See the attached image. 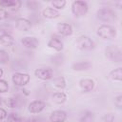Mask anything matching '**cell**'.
<instances>
[{
	"label": "cell",
	"mask_w": 122,
	"mask_h": 122,
	"mask_svg": "<svg viewBox=\"0 0 122 122\" xmlns=\"http://www.w3.org/2000/svg\"><path fill=\"white\" fill-rule=\"evenodd\" d=\"M96 17L105 23H112L114 21H116L117 19V15L115 13V11L110 8H100L99 10H97L96 11Z\"/></svg>",
	"instance_id": "cell-1"
},
{
	"label": "cell",
	"mask_w": 122,
	"mask_h": 122,
	"mask_svg": "<svg viewBox=\"0 0 122 122\" xmlns=\"http://www.w3.org/2000/svg\"><path fill=\"white\" fill-rule=\"evenodd\" d=\"M97 34L106 40L113 39L116 36V29L109 24H102L97 28Z\"/></svg>",
	"instance_id": "cell-2"
},
{
	"label": "cell",
	"mask_w": 122,
	"mask_h": 122,
	"mask_svg": "<svg viewBox=\"0 0 122 122\" xmlns=\"http://www.w3.org/2000/svg\"><path fill=\"white\" fill-rule=\"evenodd\" d=\"M88 10H89V6L86 1L76 0L71 4V12L76 17L84 16L88 12Z\"/></svg>",
	"instance_id": "cell-3"
},
{
	"label": "cell",
	"mask_w": 122,
	"mask_h": 122,
	"mask_svg": "<svg viewBox=\"0 0 122 122\" xmlns=\"http://www.w3.org/2000/svg\"><path fill=\"white\" fill-rule=\"evenodd\" d=\"M105 55L108 59L113 62H120L122 60V53L120 49L115 45H109L105 49Z\"/></svg>",
	"instance_id": "cell-4"
},
{
	"label": "cell",
	"mask_w": 122,
	"mask_h": 122,
	"mask_svg": "<svg viewBox=\"0 0 122 122\" xmlns=\"http://www.w3.org/2000/svg\"><path fill=\"white\" fill-rule=\"evenodd\" d=\"M75 45L76 47L83 51H92L94 48V43L93 41L86 35H81L79 36L76 41H75Z\"/></svg>",
	"instance_id": "cell-5"
},
{
	"label": "cell",
	"mask_w": 122,
	"mask_h": 122,
	"mask_svg": "<svg viewBox=\"0 0 122 122\" xmlns=\"http://www.w3.org/2000/svg\"><path fill=\"white\" fill-rule=\"evenodd\" d=\"M12 82L16 86L23 87L27 85L30 81V75L28 73H23V72H15L12 74Z\"/></svg>",
	"instance_id": "cell-6"
},
{
	"label": "cell",
	"mask_w": 122,
	"mask_h": 122,
	"mask_svg": "<svg viewBox=\"0 0 122 122\" xmlns=\"http://www.w3.org/2000/svg\"><path fill=\"white\" fill-rule=\"evenodd\" d=\"M34 74L37 78L41 80H50L53 76V71L50 68H42V69H36L34 71Z\"/></svg>",
	"instance_id": "cell-7"
},
{
	"label": "cell",
	"mask_w": 122,
	"mask_h": 122,
	"mask_svg": "<svg viewBox=\"0 0 122 122\" xmlns=\"http://www.w3.org/2000/svg\"><path fill=\"white\" fill-rule=\"evenodd\" d=\"M46 107V103L42 100H34L31 101L29 106H28V110L30 113H39L41 112Z\"/></svg>",
	"instance_id": "cell-8"
},
{
	"label": "cell",
	"mask_w": 122,
	"mask_h": 122,
	"mask_svg": "<svg viewBox=\"0 0 122 122\" xmlns=\"http://www.w3.org/2000/svg\"><path fill=\"white\" fill-rule=\"evenodd\" d=\"M21 43L27 49H36L39 46V41L34 36H25L21 39Z\"/></svg>",
	"instance_id": "cell-9"
},
{
	"label": "cell",
	"mask_w": 122,
	"mask_h": 122,
	"mask_svg": "<svg viewBox=\"0 0 122 122\" xmlns=\"http://www.w3.org/2000/svg\"><path fill=\"white\" fill-rule=\"evenodd\" d=\"M67 118V112L63 110L53 111L50 115L51 122H65Z\"/></svg>",
	"instance_id": "cell-10"
},
{
	"label": "cell",
	"mask_w": 122,
	"mask_h": 122,
	"mask_svg": "<svg viewBox=\"0 0 122 122\" xmlns=\"http://www.w3.org/2000/svg\"><path fill=\"white\" fill-rule=\"evenodd\" d=\"M16 29L21 31H29L31 29V22L26 18H18L15 22Z\"/></svg>",
	"instance_id": "cell-11"
},
{
	"label": "cell",
	"mask_w": 122,
	"mask_h": 122,
	"mask_svg": "<svg viewBox=\"0 0 122 122\" xmlns=\"http://www.w3.org/2000/svg\"><path fill=\"white\" fill-rule=\"evenodd\" d=\"M94 81L92 79H90V78H83L79 81V87L80 89L83 91V92H92L93 89H94Z\"/></svg>",
	"instance_id": "cell-12"
},
{
	"label": "cell",
	"mask_w": 122,
	"mask_h": 122,
	"mask_svg": "<svg viewBox=\"0 0 122 122\" xmlns=\"http://www.w3.org/2000/svg\"><path fill=\"white\" fill-rule=\"evenodd\" d=\"M56 30L58 33L63 36H69L72 33V27L68 23H58L56 26Z\"/></svg>",
	"instance_id": "cell-13"
},
{
	"label": "cell",
	"mask_w": 122,
	"mask_h": 122,
	"mask_svg": "<svg viewBox=\"0 0 122 122\" xmlns=\"http://www.w3.org/2000/svg\"><path fill=\"white\" fill-rule=\"evenodd\" d=\"M0 6L10 8L11 10H17L21 6V2L17 0H2L0 1Z\"/></svg>",
	"instance_id": "cell-14"
},
{
	"label": "cell",
	"mask_w": 122,
	"mask_h": 122,
	"mask_svg": "<svg viewBox=\"0 0 122 122\" xmlns=\"http://www.w3.org/2000/svg\"><path fill=\"white\" fill-rule=\"evenodd\" d=\"M94 113L91 111H83L78 116V122H93Z\"/></svg>",
	"instance_id": "cell-15"
},
{
	"label": "cell",
	"mask_w": 122,
	"mask_h": 122,
	"mask_svg": "<svg viewBox=\"0 0 122 122\" xmlns=\"http://www.w3.org/2000/svg\"><path fill=\"white\" fill-rule=\"evenodd\" d=\"M42 14L45 18H48V19H54V18H57L59 16V11L51 7H47L43 10L42 11Z\"/></svg>",
	"instance_id": "cell-16"
},
{
	"label": "cell",
	"mask_w": 122,
	"mask_h": 122,
	"mask_svg": "<svg viewBox=\"0 0 122 122\" xmlns=\"http://www.w3.org/2000/svg\"><path fill=\"white\" fill-rule=\"evenodd\" d=\"M48 47L55 50L56 51H61L63 50V43L60 39L56 37H51L48 42Z\"/></svg>",
	"instance_id": "cell-17"
},
{
	"label": "cell",
	"mask_w": 122,
	"mask_h": 122,
	"mask_svg": "<svg viewBox=\"0 0 122 122\" xmlns=\"http://www.w3.org/2000/svg\"><path fill=\"white\" fill-rule=\"evenodd\" d=\"M72 70L74 71H87L92 68V63L89 61H81V62H76L73 63L71 66Z\"/></svg>",
	"instance_id": "cell-18"
},
{
	"label": "cell",
	"mask_w": 122,
	"mask_h": 122,
	"mask_svg": "<svg viewBox=\"0 0 122 122\" xmlns=\"http://www.w3.org/2000/svg\"><path fill=\"white\" fill-rule=\"evenodd\" d=\"M0 44L5 47H10L14 44V38L11 36V34H1Z\"/></svg>",
	"instance_id": "cell-19"
},
{
	"label": "cell",
	"mask_w": 122,
	"mask_h": 122,
	"mask_svg": "<svg viewBox=\"0 0 122 122\" xmlns=\"http://www.w3.org/2000/svg\"><path fill=\"white\" fill-rule=\"evenodd\" d=\"M67 100V95L63 92H57L52 94V101L56 104H63Z\"/></svg>",
	"instance_id": "cell-20"
},
{
	"label": "cell",
	"mask_w": 122,
	"mask_h": 122,
	"mask_svg": "<svg viewBox=\"0 0 122 122\" xmlns=\"http://www.w3.org/2000/svg\"><path fill=\"white\" fill-rule=\"evenodd\" d=\"M109 77L113 81H121L122 80V68H117L112 71L109 74Z\"/></svg>",
	"instance_id": "cell-21"
},
{
	"label": "cell",
	"mask_w": 122,
	"mask_h": 122,
	"mask_svg": "<svg viewBox=\"0 0 122 122\" xmlns=\"http://www.w3.org/2000/svg\"><path fill=\"white\" fill-rule=\"evenodd\" d=\"M53 85L54 87L58 89H64L66 87V80L63 76H58L53 79Z\"/></svg>",
	"instance_id": "cell-22"
},
{
	"label": "cell",
	"mask_w": 122,
	"mask_h": 122,
	"mask_svg": "<svg viewBox=\"0 0 122 122\" xmlns=\"http://www.w3.org/2000/svg\"><path fill=\"white\" fill-rule=\"evenodd\" d=\"M26 6L30 10H38L41 8V3H39L38 1L30 0V1H27L26 2Z\"/></svg>",
	"instance_id": "cell-23"
},
{
	"label": "cell",
	"mask_w": 122,
	"mask_h": 122,
	"mask_svg": "<svg viewBox=\"0 0 122 122\" xmlns=\"http://www.w3.org/2000/svg\"><path fill=\"white\" fill-rule=\"evenodd\" d=\"M12 27L10 24L8 23H4L0 25V31L2 32V34H10L12 32Z\"/></svg>",
	"instance_id": "cell-24"
},
{
	"label": "cell",
	"mask_w": 122,
	"mask_h": 122,
	"mask_svg": "<svg viewBox=\"0 0 122 122\" xmlns=\"http://www.w3.org/2000/svg\"><path fill=\"white\" fill-rule=\"evenodd\" d=\"M5 104L7 107L9 108H17L18 107V99H16L15 97H10L7 98L5 100Z\"/></svg>",
	"instance_id": "cell-25"
},
{
	"label": "cell",
	"mask_w": 122,
	"mask_h": 122,
	"mask_svg": "<svg viewBox=\"0 0 122 122\" xmlns=\"http://www.w3.org/2000/svg\"><path fill=\"white\" fill-rule=\"evenodd\" d=\"M20 118V115L15 112H11L10 113L7 114V121L8 122H17Z\"/></svg>",
	"instance_id": "cell-26"
},
{
	"label": "cell",
	"mask_w": 122,
	"mask_h": 122,
	"mask_svg": "<svg viewBox=\"0 0 122 122\" xmlns=\"http://www.w3.org/2000/svg\"><path fill=\"white\" fill-rule=\"evenodd\" d=\"M9 60H10L9 53L4 50H0V64H7Z\"/></svg>",
	"instance_id": "cell-27"
},
{
	"label": "cell",
	"mask_w": 122,
	"mask_h": 122,
	"mask_svg": "<svg viewBox=\"0 0 122 122\" xmlns=\"http://www.w3.org/2000/svg\"><path fill=\"white\" fill-rule=\"evenodd\" d=\"M51 5L53 6V8H55V10H62L65 5H66V1L65 0H54L51 1Z\"/></svg>",
	"instance_id": "cell-28"
},
{
	"label": "cell",
	"mask_w": 122,
	"mask_h": 122,
	"mask_svg": "<svg viewBox=\"0 0 122 122\" xmlns=\"http://www.w3.org/2000/svg\"><path fill=\"white\" fill-rule=\"evenodd\" d=\"M9 90V84L6 80L4 79H0V93L3 92H7Z\"/></svg>",
	"instance_id": "cell-29"
},
{
	"label": "cell",
	"mask_w": 122,
	"mask_h": 122,
	"mask_svg": "<svg viewBox=\"0 0 122 122\" xmlns=\"http://www.w3.org/2000/svg\"><path fill=\"white\" fill-rule=\"evenodd\" d=\"M102 121L103 122H113L114 121V115L112 113H111V112L105 113L102 116Z\"/></svg>",
	"instance_id": "cell-30"
},
{
	"label": "cell",
	"mask_w": 122,
	"mask_h": 122,
	"mask_svg": "<svg viewBox=\"0 0 122 122\" xmlns=\"http://www.w3.org/2000/svg\"><path fill=\"white\" fill-rule=\"evenodd\" d=\"M114 105L117 107V109L122 108V95H117L114 98Z\"/></svg>",
	"instance_id": "cell-31"
},
{
	"label": "cell",
	"mask_w": 122,
	"mask_h": 122,
	"mask_svg": "<svg viewBox=\"0 0 122 122\" xmlns=\"http://www.w3.org/2000/svg\"><path fill=\"white\" fill-rule=\"evenodd\" d=\"M51 60V62L54 63V64H60V63H62V61H63V57H62L61 55H55V56H52Z\"/></svg>",
	"instance_id": "cell-32"
},
{
	"label": "cell",
	"mask_w": 122,
	"mask_h": 122,
	"mask_svg": "<svg viewBox=\"0 0 122 122\" xmlns=\"http://www.w3.org/2000/svg\"><path fill=\"white\" fill-rule=\"evenodd\" d=\"M8 17V11L4 9L0 8V20H4Z\"/></svg>",
	"instance_id": "cell-33"
},
{
	"label": "cell",
	"mask_w": 122,
	"mask_h": 122,
	"mask_svg": "<svg viewBox=\"0 0 122 122\" xmlns=\"http://www.w3.org/2000/svg\"><path fill=\"white\" fill-rule=\"evenodd\" d=\"M5 117H7V112L4 109L0 108V120H3Z\"/></svg>",
	"instance_id": "cell-34"
},
{
	"label": "cell",
	"mask_w": 122,
	"mask_h": 122,
	"mask_svg": "<svg viewBox=\"0 0 122 122\" xmlns=\"http://www.w3.org/2000/svg\"><path fill=\"white\" fill-rule=\"evenodd\" d=\"M31 121H33L32 119H30V118H26V117H20L19 118V120L17 121V122H31Z\"/></svg>",
	"instance_id": "cell-35"
},
{
	"label": "cell",
	"mask_w": 122,
	"mask_h": 122,
	"mask_svg": "<svg viewBox=\"0 0 122 122\" xmlns=\"http://www.w3.org/2000/svg\"><path fill=\"white\" fill-rule=\"evenodd\" d=\"M2 75H3V70H2L1 68H0V77H1Z\"/></svg>",
	"instance_id": "cell-36"
},
{
	"label": "cell",
	"mask_w": 122,
	"mask_h": 122,
	"mask_svg": "<svg viewBox=\"0 0 122 122\" xmlns=\"http://www.w3.org/2000/svg\"><path fill=\"white\" fill-rule=\"evenodd\" d=\"M1 104H2V97L0 96V106H1Z\"/></svg>",
	"instance_id": "cell-37"
}]
</instances>
